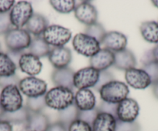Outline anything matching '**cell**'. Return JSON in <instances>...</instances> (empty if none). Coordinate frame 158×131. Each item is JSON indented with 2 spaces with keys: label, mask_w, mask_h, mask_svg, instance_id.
Here are the masks:
<instances>
[{
  "label": "cell",
  "mask_w": 158,
  "mask_h": 131,
  "mask_svg": "<svg viewBox=\"0 0 158 131\" xmlns=\"http://www.w3.org/2000/svg\"><path fill=\"white\" fill-rule=\"evenodd\" d=\"M44 97L47 106L57 111L63 110L74 103V91L66 87H54L47 91Z\"/></svg>",
  "instance_id": "1"
},
{
  "label": "cell",
  "mask_w": 158,
  "mask_h": 131,
  "mask_svg": "<svg viewBox=\"0 0 158 131\" xmlns=\"http://www.w3.org/2000/svg\"><path fill=\"white\" fill-rule=\"evenodd\" d=\"M98 92L102 101L118 104L127 99L130 93V90L128 86L123 82L113 80L103 86Z\"/></svg>",
  "instance_id": "2"
},
{
  "label": "cell",
  "mask_w": 158,
  "mask_h": 131,
  "mask_svg": "<svg viewBox=\"0 0 158 131\" xmlns=\"http://www.w3.org/2000/svg\"><path fill=\"white\" fill-rule=\"evenodd\" d=\"M0 104L7 113L17 111L23 106V99L18 86L10 85L2 88L0 93Z\"/></svg>",
  "instance_id": "3"
},
{
  "label": "cell",
  "mask_w": 158,
  "mask_h": 131,
  "mask_svg": "<svg viewBox=\"0 0 158 131\" xmlns=\"http://www.w3.org/2000/svg\"><path fill=\"white\" fill-rule=\"evenodd\" d=\"M5 44L10 52H23L29 49L32 38L24 29H12L5 35Z\"/></svg>",
  "instance_id": "4"
},
{
  "label": "cell",
  "mask_w": 158,
  "mask_h": 131,
  "mask_svg": "<svg viewBox=\"0 0 158 131\" xmlns=\"http://www.w3.org/2000/svg\"><path fill=\"white\" fill-rule=\"evenodd\" d=\"M71 32L69 29L59 25H48L42 37L49 46L63 47L71 39Z\"/></svg>",
  "instance_id": "5"
},
{
  "label": "cell",
  "mask_w": 158,
  "mask_h": 131,
  "mask_svg": "<svg viewBox=\"0 0 158 131\" xmlns=\"http://www.w3.org/2000/svg\"><path fill=\"white\" fill-rule=\"evenodd\" d=\"M72 46L77 53L90 58L101 49L100 43L95 38L81 33L74 36Z\"/></svg>",
  "instance_id": "6"
},
{
  "label": "cell",
  "mask_w": 158,
  "mask_h": 131,
  "mask_svg": "<svg viewBox=\"0 0 158 131\" xmlns=\"http://www.w3.org/2000/svg\"><path fill=\"white\" fill-rule=\"evenodd\" d=\"M33 14V6L27 1H19L14 4L10 11V18L12 25L22 29L27 23Z\"/></svg>",
  "instance_id": "7"
},
{
  "label": "cell",
  "mask_w": 158,
  "mask_h": 131,
  "mask_svg": "<svg viewBox=\"0 0 158 131\" xmlns=\"http://www.w3.org/2000/svg\"><path fill=\"white\" fill-rule=\"evenodd\" d=\"M18 87L21 93L28 98L44 96L48 90L46 82L35 76H27L20 79Z\"/></svg>",
  "instance_id": "8"
},
{
  "label": "cell",
  "mask_w": 158,
  "mask_h": 131,
  "mask_svg": "<svg viewBox=\"0 0 158 131\" xmlns=\"http://www.w3.org/2000/svg\"><path fill=\"white\" fill-rule=\"evenodd\" d=\"M99 73L100 72L91 67L77 70L74 75V87L78 90L94 87L98 82Z\"/></svg>",
  "instance_id": "9"
},
{
  "label": "cell",
  "mask_w": 158,
  "mask_h": 131,
  "mask_svg": "<svg viewBox=\"0 0 158 131\" xmlns=\"http://www.w3.org/2000/svg\"><path fill=\"white\" fill-rule=\"evenodd\" d=\"M139 113V106L137 102L127 97L117 105L116 119L122 122L131 123L136 121Z\"/></svg>",
  "instance_id": "10"
},
{
  "label": "cell",
  "mask_w": 158,
  "mask_h": 131,
  "mask_svg": "<svg viewBox=\"0 0 158 131\" xmlns=\"http://www.w3.org/2000/svg\"><path fill=\"white\" fill-rule=\"evenodd\" d=\"M125 79L127 84L136 90H144L151 85L150 76L143 69L132 68L127 70Z\"/></svg>",
  "instance_id": "11"
},
{
  "label": "cell",
  "mask_w": 158,
  "mask_h": 131,
  "mask_svg": "<svg viewBox=\"0 0 158 131\" xmlns=\"http://www.w3.org/2000/svg\"><path fill=\"white\" fill-rule=\"evenodd\" d=\"M74 13L76 19L86 26L97 22L98 11L90 2L85 1L76 6Z\"/></svg>",
  "instance_id": "12"
},
{
  "label": "cell",
  "mask_w": 158,
  "mask_h": 131,
  "mask_svg": "<svg viewBox=\"0 0 158 131\" xmlns=\"http://www.w3.org/2000/svg\"><path fill=\"white\" fill-rule=\"evenodd\" d=\"M18 65L21 71L30 76L40 74L43 68V64L40 58L30 52H25L21 56Z\"/></svg>",
  "instance_id": "13"
},
{
  "label": "cell",
  "mask_w": 158,
  "mask_h": 131,
  "mask_svg": "<svg viewBox=\"0 0 158 131\" xmlns=\"http://www.w3.org/2000/svg\"><path fill=\"white\" fill-rule=\"evenodd\" d=\"M100 45H102L105 49L115 52L124 50L127 45V38L124 34L119 32L111 31L106 33Z\"/></svg>",
  "instance_id": "14"
},
{
  "label": "cell",
  "mask_w": 158,
  "mask_h": 131,
  "mask_svg": "<svg viewBox=\"0 0 158 131\" xmlns=\"http://www.w3.org/2000/svg\"><path fill=\"white\" fill-rule=\"evenodd\" d=\"M48 60L55 69L66 68L71 63L72 53L69 48L54 47L48 55Z\"/></svg>",
  "instance_id": "15"
},
{
  "label": "cell",
  "mask_w": 158,
  "mask_h": 131,
  "mask_svg": "<svg viewBox=\"0 0 158 131\" xmlns=\"http://www.w3.org/2000/svg\"><path fill=\"white\" fill-rule=\"evenodd\" d=\"M115 61V53L107 49H101L89 60L90 67L98 72L104 71L113 66Z\"/></svg>",
  "instance_id": "16"
},
{
  "label": "cell",
  "mask_w": 158,
  "mask_h": 131,
  "mask_svg": "<svg viewBox=\"0 0 158 131\" xmlns=\"http://www.w3.org/2000/svg\"><path fill=\"white\" fill-rule=\"evenodd\" d=\"M74 105L80 111L95 109L96 100L93 92L89 89L78 90L74 95Z\"/></svg>",
  "instance_id": "17"
},
{
  "label": "cell",
  "mask_w": 158,
  "mask_h": 131,
  "mask_svg": "<svg viewBox=\"0 0 158 131\" xmlns=\"http://www.w3.org/2000/svg\"><path fill=\"white\" fill-rule=\"evenodd\" d=\"M74 70L69 67L55 69L51 74V80L57 87H66L74 90Z\"/></svg>",
  "instance_id": "18"
},
{
  "label": "cell",
  "mask_w": 158,
  "mask_h": 131,
  "mask_svg": "<svg viewBox=\"0 0 158 131\" xmlns=\"http://www.w3.org/2000/svg\"><path fill=\"white\" fill-rule=\"evenodd\" d=\"M50 120L47 115L42 112H30L26 123L27 131H47L49 127Z\"/></svg>",
  "instance_id": "19"
},
{
  "label": "cell",
  "mask_w": 158,
  "mask_h": 131,
  "mask_svg": "<svg viewBox=\"0 0 158 131\" xmlns=\"http://www.w3.org/2000/svg\"><path fill=\"white\" fill-rule=\"evenodd\" d=\"M136 65V57L130 49H125L120 52H115V61L113 64L115 68L127 71L132 68H135Z\"/></svg>",
  "instance_id": "20"
},
{
  "label": "cell",
  "mask_w": 158,
  "mask_h": 131,
  "mask_svg": "<svg viewBox=\"0 0 158 131\" xmlns=\"http://www.w3.org/2000/svg\"><path fill=\"white\" fill-rule=\"evenodd\" d=\"M48 25H49L48 19L43 15L40 13H33L25 26L26 30L29 33L36 37L43 35Z\"/></svg>",
  "instance_id": "21"
},
{
  "label": "cell",
  "mask_w": 158,
  "mask_h": 131,
  "mask_svg": "<svg viewBox=\"0 0 158 131\" xmlns=\"http://www.w3.org/2000/svg\"><path fill=\"white\" fill-rule=\"evenodd\" d=\"M116 120L111 114L98 113L92 125V131H115Z\"/></svg>",
  "instance_id": "22"
},
{
  "label": "cell",
  "mask_w": 158,
  "mask_h": 131,
  "mask_svg": "<svg viewBox=\"0 0 158 131\" xmlns=\"http://www.w3.org/2000/svg\"><path fill=\"white\" fill-rule=\"evenodd\" d=\"M141 36L144 40L150 43H158V22L156 21H147L139 26Z\"/></svg>",
  "instance_id": "23"
},
{
  "label": "cell",
  "mask_w": 158,
  "mask_h": 131,
  "mask_svg": "<svg viewBox=\"0 0 158 131\" xmlns=\"http://www.w3.org/2000/svg\"><path fill=\"white\" fill-rule=\"evenodd\" d=\"M51 50V46L48 44L41 37H36L32 39L29 47L30 53L36 56L38 58L48 56Z\"/></svg>",
  "instance_id": "24"
},
{
  "label": "cell",
  "mask_w": 158,
  "mask_h": 131,
  "mask_svg": "<svg viewBox=\"0 0 158 131\" xmlns=\"http://www.w3.org/2000/svg\"><path fill=\"white\" fill-rule=\"evenodd\" d=\"M17 66L8 54L0 51V77H6L16 75Z\"/></svg>",
  "instance_id": "25"
},
{
  "label": "cell",
  "mask_w": 158,
  "mask_h": 131,
  "mask_svg": "<svg viewBox=\"0 0 158 131\" xmlns=\"http://www.w3.org/2000/svg\"><path fill=\"white\" fill-rule=\"evenodd\" d=\"M29 117V110L27 106H23L19 110L12 113H4L2 120L8 121L12 125L26 124Z\"/></svg>",
  "instance_id": "26"
},
{
  "label": "cell",
  "mask_w": 158,
  "mask_h": 131,
  "mask_svg": "<svg viewBox=\"0 0 158 131\" xmlns=\"http://www.w3.org/2000/svg\"><path fill=\"white\" fill-rule=\"evenodd\" d=\"M78 110L76 107L74 103L69 107L58 111V121L61 122L68 128V126L72 123L74 120L77 119Z\"/></svg>",
  "instance_id": "27"
},
{
  "label": "cell",
  "mask_w": 158,
  "mask_h": 131,
  "mask_svg": "<svg viewBox=\"0 0 158 131\" xmlns=\"http://www.w3.org/2000/svg\"><path fill=\"white\" fill-rule=\"evenodd\" d=\"M50 4L57 13L68 14L74 11L76 7L74 0H51Z\"/></svg>",
  "instance_id": "28"
},
{
  "label": "cell",
  "mask_w": 158,
  "mask_h": 131,
  "mask_svg": "<svg viewBox=\"0 0 158 131\" xmlns=\"http://www.w3.org/2000/svg\"><path fill=\"white\" fill-rule=\"evenodd\" d=\"M85 33L95 38L98 43H101L103 38L106 36V32L102 24L98 23V22H95V23L87 25L85 27Z\"/></svg>",
  "instance_id": "29"
},
{
  "label": "cell",
  "mask_w": 158,
  "mask_h": 131,
  "mask_svg": "<svg viewBox=\"0 0 158 131\" xmlns=\"http://www.w3.org/2000/svg\"><path fill=\"white\" fill-rule=\"evenodd\" d=\"M26 106L30 112H42V110L47 106L44 96H39V97L27 98Z\"/></svg>",
  "instance_id": "30"
},
{
  "label": "cell",
  "mask_w": 158,
  "mask_h": 131,
  "mask_svg": "<svg viewBox=\"0 0 158 131\" xmlns=\"http://www.w3.org/2000/svg\"><path fill=\"white\" fill-rule=\"evenodd\" d=\"M143 70L149 75L152 85L158 83V63L154 61H150L143 66Z\"/></svg>",
  "instance_id": "31"
},
{
  "label": "cell",
  "mask_w": 158,
  "mask_h": 131,
  "mask_svg": "<svg viewBox=\"0 0 158 131\" xmlns=\"http://www.w3.org/2000/svg\"><path fill=\"white\" fill-rule=\"evenodd\" d=\"M141 128L137 122H122L120 120H116V128L115 131H140Z\"/></svg>",
  "instance_id": "32"
},
{
  "label": "cell",
  "mask_w": 158,
  "mask_h": 131,
  "mask_svg": "<svg viewBox=\"0 0 158 131\" xmlns=\"http://www.w3.org/2000/svg\"><path fill=\"white\" fill-rule=\"evenodd\" d=\"M98 114V112L95 107V109L91 110H86V111L78 110L77 119L83 120V121L86 122V123H88L89 124H90L91 126H92L94 120H95V119L96 118Z\"/></svg>",
  "instance_id": "33"
},
{
  "label": "cell",
  "mask_w": 158,
  "mask_h": 131,
  "mask_svg": "<svg viewBox=\"0 0 158 131\" xmlns=\"http://www.w3.org/2000/svg\"><path fill=\"white\" fill-rule=\"evenodd\" d=\"M113 80H115V77L110 72L107 71V70L102 71L99 73V78H98V82L93 88L97 91H99V90L103 86Z\"/></svg>",
  "instance_id": "34"
},
{
  "label": "cell",
  "mask_w": 158,
  "mask_h": 131,
  "mask_svg": "<svg viewBox=\"0 0 158 131\" xmlns=\"http://www.w3.org/2000/svg\"><path fill=\"white\" fill-rule=\"evenodd\" d=\"M12 29V23L10 13H0V36L6 34Z\"/></svg>",
  "instance_id": "35"
},
{
  "label": "cell",
  "mask_w": 158,
  "mask_h": 131,
  "mask_svg": "<svg viewBox=\"0 0 158 131\" xmlns=\"http://www.w3.org/2000/svg\"><path fill=\"white\" fill-rule=\"evenodd\" d=\"M68 131H92V129L90 124L77 119L68 126Z\"/></svg>",
  "instance_id": "36"
},
{
  "label": "cell",
  "mask_w": 158,
  "mask_h": 131,
  "mask_svg": "<svg viewBox=\"0 0 158 131\" xmlns=\"http://www.w3.org/2000/svg\"><path fill=\"white\" fill-rule=\"evenodd\" d=\"M117 105L113 104V103H106V102H101L98 106H95L98 113H105V114H109L111 115L114 116L116 118V110H117Z\"/></svg>",
  "instance_id": "37"
},
{
  "label": "cell",
  "mask_w": 158,
  "mask_h": 131,
  "mask_svg": "<svg viewBox=\"0 0 158 131\" xmlns=\"http://www.w3.org/2000/svg\"><path fill=\"white\" fill-rule=\"evenodd\" d=\"M20 79H19V76L16 75H13L11 76H6V77H0V87H7L10 85H16L18 86L19 83Z\"/></svg>",
  "instance_id": "38"
},
{
  "label": "cell",
  "mask_w": 158,
  "mask_h": 131,
  "mask_svg": "<svg viewBox=\"0 0 158 131\" xmlns=\"http://www.w3.org/2000/svg\"><path fill=\"white\" fill-rule=\"evenodd\" d=\"M14 4L13 0H0V13H10Z\"/></svg>",
  "instance_id": "39"
},
{
  "label": "cell",
  "mask_w": 158,
  "mask_h": 131,
  "mask_svg": "<svg viewBox=\"0 0 158 131\" xmlns=\"http://www.w3.org/2000/svg\"><path fill=\"white\" fill-rule=\"evenodd\" d=\"M68 128L61 122L57 121L55 123H51L47 131H68Z\"/></svg>",
  "instance_id": "40"
},
{
  "label": "cell",
  "mask_w": 158,
  "mask_h": 131,
  "mask_svg": "<svg viewBox=\"0 0 158 131\" xmlns=\"http://www.w3.org/2000/svg\"><path fill=\"white\" fill-rule=\"evenodd\" d=\"M0 131H13V125L8 121L0 120Z\"/></svg>",
  "instance_id": "41"
},
{
  "label": "cell",
  "mask_w": 158,
  "mask_h": 131,
  "mask_svg": "<svg viewBox=\"0 0 158 131\" xmlns=\"http://www.w3.org/2000/svg\"><path fill=\"white\" fill-rule=\"evenodd\" d=\"M151 52L153 61L158 63V44L153 49H151Z\"/></svg>",
  "instance_id": "42"
},
{
  "label": "cell",
  "mask_w": 158,
  "mask_h": 131,
  "mask_svg": "<svg viewBox=\"0 0 158 131\" xmlns=\"http://www.w3.org/2000/svg\"><path fill=\"white\" fill-rule=\"evenodd\" d=\"M153 93L155 97L158 100V83L153 86Z\"/></svg>",
  "instance_id": "43"
},
{
  "label": "cell",
  "mask_w": 158,
  "mask_h": 131,
  "mask_svg": "<svg viewBox=\"0 0 158 131\" xmlns=\"http://www.w3.org/2000/svg\"><path fill=\"white\" fill-rule=\"evenodd\" d=\"M4 113H5V111L3 110L2 106H1V104H0V120H2V116H3Z\"/></svg>",
  "instance_id": "44"
},
{
  "label": "cell",
  "mask_w": 158,
  "mask_h": 131,
  "mask_svg": "<svg viewBox=\"0 0 158 131\" xmlns=\"http://www.w3.org/2000/svg\"><path fill=\"white\" fill-rule=\"evenodd\" d=\"M152 3L155 7L158 9V0H153V1H152Z\"/></svg>",
  "instance_id": "45"
},
{
  "label": "cell",
  "mask_w": 158,
  "mask_h": 131,
  "mask_svg": "<svg viewBox=\"0 0 158 131\" xmlns=\"http://www.w3.org/2000/svg\"><path fill=\"white\" fill-rule=\"evenodd\" d=\"M1 49H2V48H1V44H0V51H1Z\"/></svg>",
  "instance_id": "46"
}]
</instances>
